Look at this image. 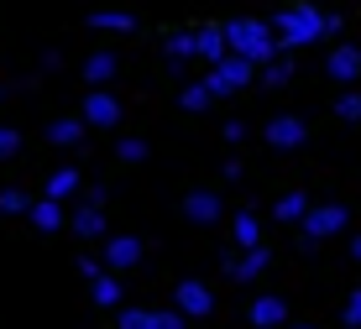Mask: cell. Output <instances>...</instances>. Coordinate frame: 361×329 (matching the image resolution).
Listing matches in <instances>:
<instances>
[{
    "mask_svg": "<svg viewBox=\"0 0 361 329\" xmlns=\"http://www.w3.org/2000/svg\"><path fill=\"white\" fill-rule=\"evenodd\" d=\"M226 37H231V53L246 58V63H262V68H267L272 58H283V37L272 32V21L235 16V21H226Z\"/></svg>",
    "mask_w": 361,
    "mask_h": 329,
    "instance_id": "cell-1",
    "label": "cell"
},
{
    "mask_svg": "<svg viewBox=\"0 0 361 329\" xmlns=\"http://www.w3.org/2000/svg\"><path fill=\"white\" fill-rule=\"evenodd\" d=\"M272 32L283 37V47H314L319 37H325V11L314 6H288L272 16Z\"/></svg>",
    "mask_w": 361,
    "mask_h": 329,
    "instance_id": "cell-2",
    "label": "cell"
},
{
    "mask_svg": "<svg viewBox=\"0 0 361 329\" xmlns=\"http://www.w3.org/2000/svg\"><path fill=\"white\" fill-rule=\"evenodd\" d=\"M252 79H262V73H257V63H246V58H226V63H215V68H209L204 73V89L209 94H235V89H246V84H252Z\"/></svg>",
    "mask_w": 361,
    "mask_h": 329,
    "instance_id": "cell-3",
    "label": "cell"
},
{
    "mask_svg": "<svg viewBox=\"0 0 361 329\" xmlns=\"http://www.w3.org/2000/svg\"><path fill=\"white\" fill-rule=\"evenodd\" d=\"M345 225H351V209H345V204H335V199H330V204H314V209H309V220H304V240H309V246H319V240L341 235Z\"/></svg>",
    "mask_w": 361,
    "mask_h": 329,
    "instance_id": "cell-4",
    "label": "cell"
},
{
    "mask_svg": "<svg viewBox=\"0 0 361 329\" xmlns=\"http://www.w3.org/2000/svg\"><path fill=\"white\" fill-rule=\"evenodd\" d=\"M173 309H178L183 319H209V314H215V287L199 283V277H183V283L173 287Z\"/></svg>",
    "mask_w": 361,
    "mask_h": 329,
    "instance_id": "cell-5",
    "label": "cell"
},
{
    "mask_svg": "<svg viewBox=\"0 0 361 329\" xmlns=\"http://www.w3.org/2000/svg\"><path fill=\"white\" fill-rule=\"evenodd\" d=\"M262 136H267L272 151H298L309 142V120L304 116H267V131Z\"/></svg>",
    "mask_w": 361,
    "mask_h": 329,
    "instance_id": "cell-6",
    "label": "cell"
},
{
    "mask_svg": "<svg viewBox=\"0 0 361 329\" xmlns=\"http://www.w3.org/2000/svg\"><path fill=\"white\" fill-rule=\"evenodd\" d=\"M147 240L142 235H105V272H131L142 267Z\"/></svg>",
    "mask_w": 361,
    "mask_h": 329,
    "instance_id": "cell-7",
    "label": "cell"
},
{
    "mask_svg": "<svg viewBox=\"0 0 361 329\" xmlns=\"http://www.w3.org/2000/svg\"><path fill=\"white\" fill-rule=\"evenodd\" d=\"M121 329H183L189 319H183L178 309H121Z\"/></svg>",
    "mask_w": 361,
    "mask_h": 329,
    "instance_id": "cell-8",
    "label": "cell"
},
{
    "mask_svg": "<svg viewBox=\"0 0 361 329\" xmlns=\"http://www.w3.org/2000/svg\"><path fill=\"white\" fill-rule=\"evenodd\" d=\"M121 116H126V110H121V99L116 94H105V89H90V99H84V125H99V131H116L121 125Z\"/></svg>",
    "mask_w": 361,
    "mask_h": 329,
    "instance_id": "cell-9",
    "label": "cell"
},
{
    "mask_svg": "<svg viewBox=\"0 0 361 329\" xmlns=\"http://www.w3.org/2000/svg\"><path fill=\"white\" fill-rule=\"evenodd\" d=\"M220 214H226V199L209 194V188H194V194L183 199V220L189 225H220Z\"/></svg>",
    "mask_w": 361,
    "mask_h": 329,
    "instance_id": "cell-10",
    "label": "cell"
},
{
    "mask_svg": "<svg viewBox=\"0 0 361 329\" xmlns=\"http://www.w3.org/2000/svg\"><path fill=\"white\" fill-rule=\"evenodd\" d=\"M272 267V251L267 246H257V251H241V256H231L226 251V272H231V283H257Z\"/></svg>",
    "mask_w": 361,
    "mask_h": 329,
    "instance_id": "cell-11",
    "label": "cell"
},
{
    "mask_svg": "<svg viewBox=\"0 0 361 329\" xmlns=\"http://www.w3.org/2000/svg\"><path fill=\"white\" fill-rule=\"evenodd\" d=\"M325 73H330L335 84H356V79H361V47H356V42H341V47L325 58Z\"/></svg>",
    "mask_w": 361,
    "mask_h": 329,
    "instance_id": "cell-12",
    "label": "cell"
},
{
    "mask_svg": "<svg viewBox=\"0 0 361 329\" xmlns=\"http://www.w3.org/2000/svg\"><path fill=\"white\" fill-rule=\"evenodd\" d=\"M68 230L79 240H99L105 235V204H90V199H84V204L68 214Z\"/></svg>",
    "mask_w": 361,
    "mask_h": 329,
    "instance_id": "cell-13",
    "label": "cell"
},
{
    "mask_svg": "<svg viewBox=\"0 0 361 329\" xmlns=\"http://www.w3.org/2000/svg\"><path fill=\"white\" fill-rule=\"evenodd\" d=\"M252 324L257 329H288V303H283L278 293H262L252 303Z\"/></svg>",
    "mask_w": 361,
    "mask_h": 329,
    "instance_id": "cell-14",
    "label": "cell"
},
{
    "mask_svg": "<svg viewBox=\"0 0 361 329\" xmlns=\"http://www.w3.org/2000/svg\"><path fill=\"white\" fill-rule=\"evenodd\" d=\"M194 32H199V58H204L209 68L231 58V37H226V27H194Z\"/></svg>",
    "mask_w": 361,
    "mask_h": 329,
    "instance_id": "cell-15",
    "label": "cell"
},
{
    "mask_svg": "<svg viewBox=\"0 0 361 329\" xmlns=\"http://www.w3.org/2000/svg\"><path fill=\"white\" fill-rule=\"evenodd\" d=\"M163 53H168V63H173V73H183V63L199 58V32H168Z\"/></svg>",
    "mask_w": 361,
    "mask_h": 329,
    "instance_id": "cell-16",
    "label": "cell"
},
{
    "mask_svg": "<svg viewBox=\"0 0 361 329\" xmlns=\"http://www.w3.org/2000/svg\"><path fill=\"white\" fill-rule=\"evenodd\" d=\"M90 298L99 303V309H126V283H121L116 272H105V277L90 283Z\"/></svg>",
    "mask_w": 361,
    "mask_h": 329,
    "instance_id": "cell-17",
    "label": "cell"
},
{
    "mask_svg": "<svg viewBox=\"0 0 361 329\" xmlns=\"http://www.w3.org/2000/svg\"><path fill=\"white\" fill-rule=\"evenodd\" d=\"M116 73H121V58L116 53H90V58H84V79H90L94 89H105Z\"/></svg>",
    "mask_w": 361,
    "mask_h": 329,
    "instance_id": "cell-18",
    "label": "cell"
},
{
    "mask_svg": "<svg viewBox=\"0 0 361 329\" xmlns=\"http://www.w3.org/2000/svg\"><path fill=\"white\" fill-rule=\"evenodd\" d=\"M309 209H314V204H309V194H283L278 204H272V220H283V225H304V220H309Z\"/></svg>",
    "mask_w": 361,
    "mask_h": 329,
    "instance_id": "cell-19",
    "label": "cell"
},
{
    "mask_svg": "<svg viewBox=\"0 0 361 329\" xmlns=\"http://www.w3.org/2000/svg\"><path fill=\"white\" fill-rule=\"evenodd\" d=\"M27 220H32L42 235H53V230H63V204H58V199H37Z\"/></svg>",
    "mask_w": 361,
    "mask_h": 329,
    "instance_id": "cell-20",
    "label": "cell"
},
{
    "mask_svg": "<svg viewBox=\"0 0 361 329\" xmlns=\"http://www.w3.org/2000/svg\"><path fill=\"white\" fill-rule=\"evenodd\" d=\"M47 142H53V147H79V142H84V120H79V116L47 120Z\"/></svg>",
    "mask_w": 361,
    "mask_h": 329,
    "instance_id": "cell-21",
    "label": "cell"
},
{
    "mask_svg": "<svg viewBox=\"0 0 361 329\" xmlns=\"http://www.w3.org/2000/svg\"><path fill=\"white\" fill-rule=\"evenodd\" d=\"M231 235H235V246H241V251H257V246H262V225H257V214H235V220H231Z\"/></svg>",
    "mask_w": 361,
    "mask_h": 329,
    "instance_id": "cell-22",
    "label": "cell"
},
{
    "mask_svg": "<svg viewBox=\"0 0 361 329\" xmlns=\"http://www.w3.org/2000/svg\"><path fill=\"white\" fill-rule=\"evenodd\" d=\"M90 27L94 32H136L131 11H90Z\"/></svg>",
    "mask_w": 361,
    "mask_h": 329,
    "instance_id": "cell-23",
    "label": "cell"
},
{
    "mask_svg": "<svg viewBox=\"0 0 361 329\" xmlns=\"http://www.w3.org/2000/svg\"><path fill=\"white\" fill-rule=\"evenodd\" d=\"M68 194H79V168H58L53 178H47V194L42 199H58V204H63Z\"/></svg>",
    "mask_w": 361,
    "mask_h": 329,
    "instance_id": "cell-24",
    "label": "cell"
},
{
    "mask_svg": "<svg viewBox=\"0 0 361 329\" xmlns=\"http://www.w3.org/2000/svg\"><path fill=\"white\" fill-rule=\"evenodd\" d=\"M293 58H272L267 63V68H262V84H267V89H283V84H293Z\"/></svg>",
    "mask_w": 361,
    "mask_h": 329,
    "instance_id": "cell-25",
    "label": "cell"
},
{
    "mask_svg": "<svg viewBox=\"0 0 361 329\" xmlns=\"http://www.w3.org/2000/svg\"><path fill=\"white\" fill-rule=\"evenodd\" d=\"M178 105L189 110V116H199V110H209L215 105V94L204 89V84H183V94H178Z\"/></svg>",
    "mask_w": 361,
    "mask_h": 329,
    "instance_id": "cell-26",
    "label": "cell"
},
{
    "mask_svg": "<svg viewBox=\"0 0 361 329\" xmlns=\"http://www.w3.org/2000/svg\"><path fill=\"white\" fill-rule=\"evenodd\" d=\"M37 199H27L21 188H0V214H32Z\"/></svg>",
    "mask_w": 361,
    "mask_h": 329,
    "instance_id": "cell-27",
    "label": "cell"
},
{
    "mask_svg": "<svg viewBox=\"0 0 361 329\" xmlns=\"http://www.w3.org/2000/svg\"><path fill=\"white\" fill-rule=\"evenodd\" d=\"M116 157H121V162H147V136H121V142H116Z\"/></svg>",
    "mask_w": 361,
    "mask_h": 329,
    "instance_id": "cell-28",
    "label": "cell"
},
{
    "mask_svg": "<svg viewBox=\"0 0 361 329\" xmlns=\"http://www.w3.org/2000/svg\"><path fill=\"white\" fill-rule=\"evenodd\" d=\"M335 116H341L345 125H361V94H351V89H345L341 99H335Z\"/></svg>",
    "mask_w": 361,
    "mask_h": 329,
    "instance_id": "cell-29",
    "label": "cell"
},
{
    "mask_svg": "<svg viewBox=\"0 0 361 329\" xmlns=\"http://www.w3.org/2000/svg\"><path fill=\"white\" fill-rule=\"evenodd\" d=\"M11 157H21V131L16 125H0V162H11Z\"/></svg>",
    "mask_w": 361,
    "mask_h": 329,
    "instance_id": "cell-30",
    "label": "cell"
},
{
    "mask_svg": "<svg viewBox=\"0 0 361 329\" xmlns=\"http://www.w3.org/2000/svg\"><path fill=\"white\" fill-rule=\"evenodd\" d=\"M341 324H345V329H361V287H356L351 298H345V309H341Z\"/></svg>",
    "mask_w": 361,
    "mask_h": 329,
    "instance_id": "cell-31",
    "label": "cell"
},
{
    "mask_svg": "<svg viewBox=\"0 0 361 329\" xmlns=\"http://www.w3.org/2000/svg\"><path fill=\"white\" fill-rule=\"evenodd\" d=\"M226 142H231V147L246 142V125H241V120H226Z\"/></svg>",
    "mask_w": 361,
    "mask_h": 329,
    "instance_id": "cell-32",
    "label": "cell"
},
{
    "mask_svg": "<svg viewBox=\"0 0 361 329\" xmlns=\"http://www.w3.org/2000/svg\"><path fill=\"white\" fill-rule=\"evenodd\" d=\"M79 272H84V277H105V267H99L94 256H79Z\"/></svg>",
    "mask_w": 361,
    "mask_h": 329,
    "instance_id": "cell-33",
    "label": "cell"
},
{
    "mask_svg": "<svg viewBox=\"0 0 361 329\" xmlns=\"http://www.w3.org/2000/svg\"><path fill=\"white\" fill-rule=\"evenodd\" d=\"M335 32H345V16H335V11H325V37H335Z\"/></svg>",
    "mask_w": 361,
    "mask_h": 329,
    "instance_id": "cell-34",
    "label": "cell"
},
{
    "mask_svg": "<svg viewBox=\"0 0 361 329\" xmlns=\"http://www.w3.org/2000/svg\"><path fill=\"white\" fill-rule=\"evenodd\" d=\"M351 261H356V267H361V235L351 240Z\"/></svg>",
    "mask_w": 361,
    "mask_h": 329,
    "instance_id": "cell-35",
    "label": "cell"
},
{
    "mask_svg": "<svg viewBox=\"0 0 361 329\" xmlns=\"http://www.w3.org/2000/svg\"><path fill=\"white\" fill-rule=\"evenodd\" d=\"M288 329H314V324H288Z\"/></svg>",
    "mask_w": 361,
    "mask_h": 329,
    "instance_id": "cell-36",
    "label": "cell"
},
{
    "mask_svg": "<svg viewBox=\"0 0 361 329\" xmlns=\"http://www.w3.org/2000/svg\"><path fill=\"white\" fill-rule=\"evenodd\" d=\"M0 94H6V89H0Z\"/></svg>",
    "mask_w": 361,
    "mask_h": 329,
    "instance_id": "cell-37",
    "label": "cell"
}]
</instances>
